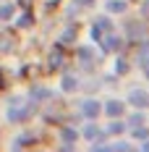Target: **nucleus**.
I'll list each match as a JSON object with an SVG mask.
<instances>
[{
    "label": "nucleus",
    "instance_id": "f257e3e1",
    "mask_svg": "<svg viewBox=\"0 0 149 152\" xmlns=\"http://www.w3.org/2000/svg\"><path fill=\"white\" fill-rule=\"evenodd\" d=\"M34 102H29V105H11L8 107V121L11 123H21V121H26V118H31V113H34Z\"/></svg>",
    "mask_w": 149,
    "mask_h": 152
},
{
    "label": "nucleus",
    "instance_id": "f03ea898",
    "mask_svg": "<svg viewBox=\"0 0 149 152\" xmlns=\"http://www.w3.org/2000/svg\"><path fill=\"white\" fill-rule=\"evenodd\" d=\"M81 115H84V121H97V118L102 115V102L94 100V97L84 100V102H81Z\"/></svg>",
    "mask_w": 149,
    "mask_h": 152
},
{
    "label": "nucleus",
    "instance_id": "7ed1b4c3",
    "mask_svg": "<svg viewBox=\"0 0 149 152\" xmlns=\"http://www.w3.org/2000/svg\"><path fill=\"white\" fill-rule=\"evenodd\" d=\"M102 113L107 118H123L126 115V102L123 100H107V102H102Z\"/></svg>",
    "mask_w": 149,
    "mask_h": 152
},
{
    "label": "nucleus",
    "instance_id": "20e7f679",
    "mask_svg": "<svg viewBox=\"0 0 149 152\" xmlns=\"http://www.w3.org/2000/svg\"><path fill=\"white\" fill-rule=\"evenodd\" d=\"M128 105L139 107V110H147V107H149V92H144V89H131V92H128Z\"/></svg>",
    "mask_w": 149,
    "mask_h": 152
},
{
    "label": "nucleus",
    "instance_id": "39448f33",
    "mask_svg": "<svg viewBox=\"0 0 149 152\" xmlns=\"http://www.w3.org/2000/svg\"><path fill=\"white\" fill-rule=\"evenodd\" d=\"M100 45H102L105 53H120V47H123V39H120V37H115V34L110 31V34H102Z\"/></svg>",
    "mask_w": 149,
    "mask_h": 152
},
{
    "label": "nucleus",
    "instance_id": "423d86ee",
    "mask_svg": "<svg viewBox=\"0 0 149 152\" xmlns=\"http://www.w3.org/2000/svg\"><path fill=\"white\" fill-rule=\"evenodd\" d=\"M78 137H84V139H89V142H94V139L107 137V134H105V129H100L94 121H86V123H84V129L78 131Z\"/></svg>",
    "mask_w": 149,
    "mask_h": 152
},
{
    "label": "nucleus",
    "instance_id": "0eeeda50",
    "mask_svg": "<svg viewBox=\"0 0 149 152\" xmlns=\"http://www.w3.org/2000/svg\"><path fill=\"white\" fill-rule=\"evenodd\" d=\"M126 131H128V126H126L123 118H110L107 129H105V134H107V137H120V134H126Z\"/></svg>",
    "mask_w": 149,
    "mask_h": 152
},
{
    "label": "nucleus",
    "instance_id": "6e6552de",
    "mask_svg": "<svg viewBox=\"0 0 149 152\" xmlns=\"http://www.w3.org/2000/svg\"><path fill=\"white\" fill-rule=\"evenodd\" d=\"M60 139H63V147L65 150H73L76 139H78V131H76L73 126H65V129H60Z\"/></svg>",
    "mask_w": 149,
    "mask_h": 152
},
{
    "label": "nucleus",
    "instance_id": "1a4fd4ad",
    "mask_svg": "<svg viewBox=\"0 0 149 152\" xmlns=\"http://www.w3.org/2000/svg\"><path fill=\"white\" fill-rule=\"evenodd\" d=\"M50 97H52V92L47 89V87H34V89H31V94H29V100L34 102V105H39V102H47Z\"/></svg>",
    "mask_w": 149,
    "mask_h": 152
},
{
    "label": "nucleus",
    "instance_id": "9d476101",
    "mask_svg": "<svg viewBox=\"0 0 149 152\" xmlns=\"http://www.w3.org/2000/svg\"><path fill=\"white\" fill-rule=\"evenodd\" d=\"M92 26L100 31V34H110V31H113V21H110V16H107V13H102V16H97V18H94V24H92Z\"/></svg>",
    "mask_w": 149,
    "mask_h": 152
},
{
    "label": "nucleus",
    "instance_id": "9b49d317",
    "mask_svg": "<svg viewBox=\"0 0 149 152\" xmlns=\"http://www.w3.org/2000/svg\"><path fill=\"white\" fill-rule=\"evenodd\" d=\"M78 63H81V66H86V71H92V68H94V50H92V47H81V50H78Z\"/></svg>",
    "mask_w": 149,
    "mask_h": 152
},
{
    "label": "nucleus",
    "instance_id": "f8f14e48",
    "mask_svg": "<svg viewBox=\"0 0 149 152\" xmlns=\"http://www.w3.org/2000/svg\"><path fill=\"white\" fill-rule=\"evenodd\" d=\"M126 34H128V39L144 37V24H141V21H128V24H126Z\"/></svg>",
    "mask_w": 149,
    "mask_h": 152
},
{
    "label": "nucleus",
    "instance_id": "ddd939ff",
    "mask_svg": "<svg viewBox=\"0 0 149 152\" xmlns=\"http://www.w3.org/2000/svg\"><path fill=\"white\" fill-rule=\"evenodd\" d=\"M60 89L63 92H76L78 89V79H76L73 74H65L63 79H60Z\"/></svg>",
    "mask_w": 149,
    "mask_h": 152
},
{
    "label": "nucleus",
    "instance_id": "4468645a",
    "mask_svg": "<svg viewBox=\"0 0 149 152\" xmlns=\"http://www.w3.org/2000/svg\"><path fill=\"white\" fill-rule=\"evenodd\" d=\"M141 123H147V115L136 107V113H131V115L126 118V126H128V129H134V126H141Z\"/></svg>",
    "mask_w": 149,
    "mask_h": 152
},
{
    "label": "nucleus",
    "instance_id": "2eb2a0df",
    "mask_svg": "<svg viewBox=\"0 0 149 152\" xmlns=\"http://www.w3.org/2000/svg\"><path fill=\"white\" fill-rule=\"evenodd\" d=\"M128 3L126 0H107V13H126Z\"/></svg>",
    "mask_w": 149,
    "mask_h": 152
},
{
    "label": "nucleus",
    "instance_id": "dca6fc26",
    "mask_svg": "<svg viewBox=\"0 0 149 152\" xmlns=\"http://www.w3.org/2000/svg\"><path fill=\"white\" fill-rule=\"evenodd\" d=\"M128 131H131V137L139 139V142L149 139V126H147V123H141V126H134V129H128Z\"/></svg>",
    "mask_w": 149,
    "mask_h": 152
},
{
    "label": "nucleus",
    "instance_id": "f3484780",
    "mask_svg": "<svg viewBox=\"0 0 149 152\" xmlns=\"http://www.w3.org/2000/svg\"><path fill=\"white\" fill-rule=\"evenodd\" d=\"M16 13V5L13 3H0V21H11Z\"/></svg>",
    "mask_w": 149,
    "mask_h": 152
},
{
    "label": "nucleus",
    "instance_id": "a211bd4d",
    "mask_svg": "<svg viewBox=\"0 0 149 152\" xmlns=\"http://www.w3.org/2000/svg\"><path fill=\"white\" fill-rule=\"evenodd\" d=\"M60 61H63V50L60 47H55V53L50 55V68L55 71V68H60Z\"/></svg>",
    "mask_w": 149,
    "mask_h": 152
},
{
    "label": "nucleus",
    "instance_id": "6ab92c4d",
    "mask_svg": "<svg viewBox=\"0 0 149 152\" xmlns=\"http://www.w3.org/2000/svg\"><path fill=\"white\" fill-rule=\"evenodd\" d=\"M126 71H128V61H126V58H118V63H115V74H126Z\"/></svg>",
    "mask_w": 149,
    "mask_h": 152
},
{
    "label": "nucleus",
    "instance_id": "aec40b11",
    "mask_svg": "<svg viewBox=\"0 0 149 152\" xmlns=\"http://www.w3.org/2000/svg\"><path fill=\"white\" fill-rule=\"evenodd\" d=\"M110 150H115V152H126V150H131V144H128V142H115V144H110Z\"/></svg>",
    "mask_w": 149,
    "mask_h": 152
},
{
    "label": "nucleus",
    "instance_id": "412c9836",
    "mask_svg": "<svg viewBox=\"0 0 149 152\" xmlns=\"http://www.w3.org/2000/svg\"><path fill=\"white\" fill-rule=\"evenodd\" d=\"M76 37V31H73V26H68V31H63V37H60V39H63V42H71V39H73Z\"/></svg>",
    "mask_w": 149,
    "mask_h": 152
},
{
    "label": "nucleus",
    "instance_id": "4be33fe9",
    "mask_svg": "<svg viewBox=\"0 0 149 152\" xmlns=\"http://www.w3.org/2000/svg\"><path fill=\"white\" fill-rule=\"evenodd\" d=\"M141 58H149V39L141 45V55H139V61H141Z\"/></svg>",
    "mask_w": 149,
    "mask_h": 152
},
{
    "label": "nucleus",
    "instance_id": "5701e85b",
    "mask_svg": "<svg viewBox=\"0 0 149 152\" xmlns=\"http://www.w3.org/2000/svg\"><path fill=\"white\" fill-rule=\"evenodd\" d=\"M139 63H141V68H144V76L149 79V58H141Z\"/></svg>",
    "mask_w": 149,
    "mask_h": 152
},
{
    "label": "nucleus",
    "instance_id": "b1692460",
    "mask_svg": "<svg viewBox=\"0 0 149 152\" xmlns=\"http://www.w3.org/2000/svg\"><path fill=\"white\" fill-rule=\"evenodd\" d=\"M18 24H21V26H29V24H31V16H21Z\"/></svg>",
    "mask_w": 149,
    "mask_h": 152
},
{
    "label": "nucleus",
    "instance_id": "393cba45",
    "mask_svg": "<svg viewBox=\"0 0 149 152\" xmlns=\"http://www.w3.org/2000/svg\"><path fill=\"white\" fill-rule=\"evenodd\" d=\"M141 16H149V0H144V3H141Z\"/></svg>",
    "mask_w": 149,
    "mask_h": 152
},
{
    "label": "nucleus",
    "instance_id": "a878e982",
    "mask_svg": "<svg viewBox=\"0 0 149 152\" xmlns=\"http://www.w3.org/2000/svg\"><path fill=\"white\" fill-rule=\"evenodd\" d=\"M141 150H144V152H149V139H144V142H141Z\"/></svg>",
    "mask_w": 149,
    "mask_h": 152
},
{
    "label": "nucleus",
    "instance_id": "bb28decb",
    "mask_svg": "<svg viewBox=\"0 0 149 152\" xmlns=\"http://www.w3.org/2000/svg\"><path fill=\"white\" fill-rule=\"evenodd\" d=\"M76 3H78V5H84V3H86V5H92L94 0H76Z\"/></svg>",
    "mask_w": 149,
    "mask_h": 152
}]
</instances>
